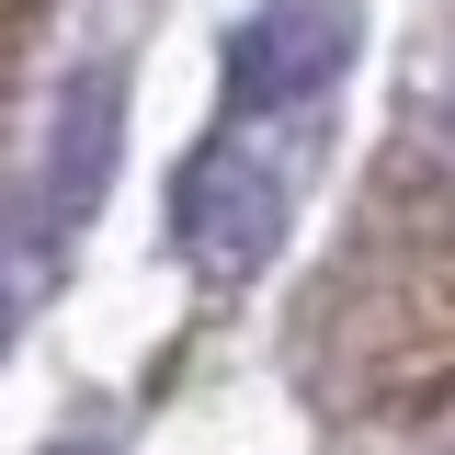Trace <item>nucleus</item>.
<instances>
[{
	"label": "nucleus",
	"mask_w": 455,
	"mask_h": 455,
	"mask_svg": "<svg viewBox=\"0 0 455 455\" xmlns=\"http://www.w3.org/2000/svg\"><path fill=\"white\" fill-rule=\"evenodd\" d=\"M296 217V114H228L171 182V239L205 284H251Z\"/></svg>",
	"instance_id": "obj_1"
},
{
	"label": "nucleus",
	"mask_w": 455,
	"mask_h": 455,
	"mask_svg": "<svg viewBox=\"0 0 455 455\" xmlns=\"http://www.w3.org/2000/svg\"><path fill=\"white\" fill-rule=\"evenodd\" d=\"M114 137H125V68L92 57L68 92H57V125H46V160H35V194H23V296H46L68 228L103 205L114 182Z\"/></svg>",
	"instance_id": "obj_2"
},
{
	"label": "nucleus",
	"mask_w": 455,
	"mask_h": 455,
	"mask_svg": "<svg viewBox=\"0 0 455 455\" xmlns=\"http://www.w3.org/2000/svg\"><path fill=\"white\" fill-rule=\"evenodd\" d=\"M364 46L353 0H262L228 35V114H307Z\"/></svg>",
	"instance_id": "obj_3"
},
{
	"label": "nucleus",
	"mask_w": 455,
	"mask_h": 455,
	"mask_svg": "<svg viewBox=\"0 0 455 455\" xmlns=\"http://www.w3.org/2000/svg\"><path fill=\"white\" fill-rule=\"evenodd\" d=\"M46 455H114V433H57Z\"/></svg>",
	"instance_id": "obj_4"
},
{
	"label": "nucleus",
	"mask_w": 455,
	"mask_h": 455,
	"mask_svg": "<svg viewBox=\"0 0 455 455\" xmlns=\"http://www.w3.org/2000/svg\"><path fill=\"white\" fill-rule=\"evenodd\" d=\"M444 125H455V114H444Z\"/></svg>",
	"instance_id": "obj_5"
}]
</instances>
